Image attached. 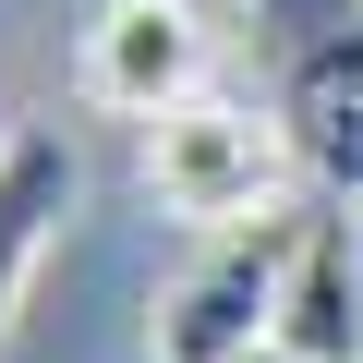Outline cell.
<instances>
[{
  "label": "cell",
  "mask_w": 363,
  "mask_h": 363,
  "mask_svg": "<svg viewBox=\"0 0 363 363\" xmlns=\"http://www.w3.org/2000/svg\"><path fill=\"white\" fill-rule=\"evenodd\" d=\"M279 182H291V121L255 97H182L169 121H145V194L182 230H255L279 218Z\"/></svg>",
  "instance_id": "cell-1"
},
{
  "label": "cell",
  "mask_w": 363,
  "mask_h": 363,
  "mask_svg": "<svg viewBox=\"0 0 363 363\" xmlns=\"http://www.w3.org/2000/svg\"><path fill=\"white\" fill-rule=\"evenodd\" d=\"M291 255H303V218L206 230V255H194V267L157 291V327H145V351H157V363H255V351L279 339Z\"/></svg>",
  "instance_id": "cell-2"
},
{
  "label": "cell",
  "mask_w": 363,
  "mask_h": 363,
  "mask_svg": "<svg viewBox=\"0 0 363 363\" xmlns=\"http://www.w3.org/2000/svg\"><path fill=\"white\" fill-rule=\"evenodd\" d=\"M206 61H218V37L194 0H109L85 25V97L133 109V121H169L182 97H206Z\"/></svg>",
  "instance_id": "cell-3"
},
{
  "label": "cell",
  "mask_w": 363,
  "mask_h": 363,
  "mask_svg": "<svg viewBox=\"0 0 363 363\" xmlns=\"http://www.w3.org/2000/svg\"><path fill=\"white\" fill-rule=\"evenodd\" d=\"M279 121L327 182L363 194V0H327L315 25L279 37Z\"/></svg>",
  "instance_id": "cell-4"
},
{
  "label": "cell",
  "mask_w": 363,
  "mask_h": 363,
  "mask_svg": "<svg viewBox=\"0 0 363 363\" xmlns=\"http://www.w3.org/2000/svg\"><path fill=\"white\" fill-rule=\"evenodd\" d=\"M279 339H291L303 363H363V242H351V218H303Z\"/></svg>",
  "instance_id": "cell-5"
},
{
  "label": "cell",
  "mask_w": 363,
  "mask_h": 363,
  "mask_svg": "<svg viewBox=\"0 0 363 363\" xmlns=\"http://www.w3.org/2000/svg\"><path fill=\"white\" fill-rule=\"evenodd\" d=\"M73 145L61 133H13L0 145V327H13V303H25V267H37V242L73 218Z\"/></svg>",
  "instance_id": "cell-6"
},
{
  "label": "cell",
  "mask_w": 363,
  "mask_h": 363,
  "mask_svg": "<svg viewBox=\"0 0 363 363\" xmlns=\"http://www.w3.org/2000/svg\"><path fill=\"white\" fill-rule=\"evenodd\" d=\"M255 363H303V351H291V339H267V351H255Z\"/></svg>",
  "instance_id": "cell-7"
}]
</instances>
